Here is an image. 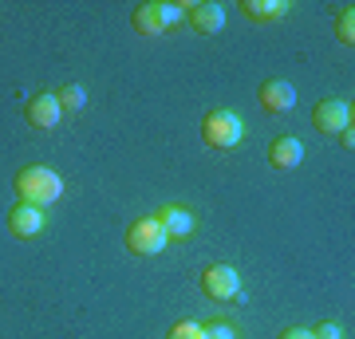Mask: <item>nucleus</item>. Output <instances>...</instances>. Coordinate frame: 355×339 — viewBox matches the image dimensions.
I'll return each instance as SVG.
<instances>
[{
  "instance_id": "f257e3e1",
  "label": "nucleus",
  "mask_w": 355,
  "mask_h": 339,
  "mask_svg": "<svg viewBox=\"0 0 355 339\" xmlns=\"http://www.w3.org/2000/svg\"><path fill=\"white\" fill-rule=\"evenodd\" d=\"M12 186H16V198L28 201V205H40V209H48V205L64 198V177L51 166H24Z\"/></svg>"
},
{
  "instance_id": "f03ea898",
  "label": "nucleus",
  "mask_w": 355,
  "mask_h": 339,
  "mask_svg": "<svg viewBox=\"0 0 355 339\" xmlns=\"http://www.w3.org/2000/svg\"><path fill=\"white\" fill-rule=\"evenodd\" d=\"M202 139L205 146H214V150H233L237 142L245 139V123L237 111H229V107H217L202 119Z\"/></svg>"
},
{
  "instance_id": "7ed1b4c3",
  "label": "nucleus",
  "mask_w": 355,
  "mask_h": 339,
  "mask_svg": "<svg viewBox=\"0 0 355 339\" xmlns=\"http://www.w3.org/2000/svg\"><path fill=\"white\" fill-rule=\"evenodd\" d=\"M166 245H170V237L162 233V225H158L154 217H139V221L127 225V249L135 252V257H158Z\"/></svg>"
},
{
  "instance_id": "20e7f679",
  "label": "nucleus",
  "mask_w": 355,
  "mask_h": 339,
  "mask_svg": "<svg viewBox=\"0 0 355 339\" xmlns=\"http://www.w3.org/2000/svg\"><path fill=\"white\" fill-rule=\"evenodd\" d=\"M202 292L214 304L237 300V296H241V272H237L233 264H209L202 272Z\"/></svg>"
},
{
  "instance_id": "39448f33",
  "label": "nucleus",
  "mask_w": 355,
  "mask_h": 339,
  "mask_svg": "<svg viewBox=\"0 0 355 339\" xmlns=\"http://www.w3.org/2000/svg\"><path fill=\"white\" fill-rule=\"evenodd\" d=\"M355 119V107L352 99H320L316 111H312V126L320 134H343Z\"/></svg>"
},
{
  "instance_id": "423d86ee",
  "label": "nucleus",
  "mask_w": 355,
  "mask_h": 339,
  "mask_svg": "<svg viewBox=\"0 0 355 339\" xmlns=\"http://www.w3.org/2000/svg\"><path fill=\"white\" fill-rule=\"evenodd\" d=\"M154 221L162 225V233L170 241H186L198 233V214H193L190 205H178V201H170V205H158V214H154Z\"/></svg>"
},
{
  "instance_id": "0eeeda50",
  "label": "nucleus",
  "mask_w": 355,
  "mask_h": 339,
  "mask_svg": "<svg viewBox=\"0 0 355 339\" xmlns=\"http://www.w3.org/2000/svg\"><path fill=\"white\" fill-rule=\"evenodd\" d=\"M44 225H48V214L40 209V205H28V201H16L12 209H8V233L20 241H32L44 233Z\"/></svg>"
},
{
  "instance_id": "6e6552de",
  "label": "nucleus",
  "mask_w": 355,
  "mask_h": 339,
  "mask_svg": "<svg viewBox=\"0 0 355 339\" xmlns=\"http://www.w3.org/2000/svg\"><path fill=\"white\" fill-rule=\"evenodd\" d=\"M186 24L198 32V36H217L225 28V8L217 0H202V4H190L186 8Z\"/></svg>"
},
{
  "instance_id": "1a4fd4ad",
  "label": "nucleus",
  "mask_w": 355,
  "mask_h": 339,
  "mask_svg": "<svg viewBox=\"0 0 355 339\" xmlns=\"http://www.w3.org/2000/svg\"><path fill=\"white\" fill-rule=\"evenodd\" d=\"M130 28L139 36H162L170 32V20H166V0H146L130 12Z\"/></svg>"
},
{
  "instance_id": "9d476101",
  "label": "nucleus",
  "mask_w": 355,
  "mask_h": 339,
  "mask_svg": "<svg viewBox=\"0 0 355 339\" xmlns=\"http://www.w3.org/2000/svg\"><path fill=\"white\" fill-rule=\"evenodd\" d=\"M24 119L36 126V130H51V126L64 119L60 103H55V91H40V95H32V99L24 103Z\"/></svg>"
},
{
  "instance_id": "9b49d317",
  "label": "nucleus",
  "mask_w": 355,
  "mask_h": 339,
  "mask_svg": "<svg viewBox=\"0 0 355 339\" xmlns=\"http://www.w3.org/2000/svg\"><path fill=\"white\" fill-rule=\"evenodd\" d=\"M257 99L265 107L268 114H284L296 107V87H292L288 79H265L261 87H257Z\"/></svg>"
},
{
  "instance_id": "f8f14e48",
  "label": "nucleus",
  "mask_w": 355,
  "mask_h": 339,
  "mask_svg": "<svg viewBox=\"0 0 355 339\" xmlns=\"http://www.w3.org/2000/svg\"><path fill=\"white\" fill-rule=\"evenodd\" d=\"M304 158V142L296 139V134H277V139L268 142V162L272 170H296Z\"/></svg>"
},
{
  "instance_id": "ddd939ff",
  "label": "nucleus",
  "mask_w": 355,
  "mask_h": 339,
  "mask_svg": "<svg viewBox=\"0 0 355 339\" xmlns=\"http://www.w3.org/2000/svg\"><path fill=\"white\" fill-rule=\"evenodd\" d=\"M241 12L257 24H268V20H280V16L292 12L288 0H241Z\"/></svg>"
},
{
  "instance_id": "4468645a",
  "label": "nucleus",
  "mask_w": 355,
  "mask_h": 339,
  "mask_svg": "<svg viewBox=\"0 0 355 339\" xmlns=\"http://www.w3.org/2000/svg\"><path fill=\"white\" fill-rule=\"evenodd\" d=\"M55 103H60L64 119H67V114H79L83 107H87V91L79 87V83H64V87L55 91Z\"/></svg>"
},
{
  "instance_id": "2eb2a0df",
  "label": "nucleus",
  "mask_w": 355,
  "mask_h": 339,
  "mask_svg": "<svg viewBox=\"0 0 355 339\" xmlns=\"http://www.w3.org/2000/svg\"><path fill=\"white\" fill-rule=\"evenodd\" d=\"M336 40H340L343 48H355V8H340L336 12Z\"/></svg>"
},
{
  "instance_id": "dca6fc26",
  "label": "nucleus",
  "mask_w": 355,
  "mask_h": 339,
  "mask_svg": "<svg viewBox=\"0 0 355 339\" xmlns=\"http://www.w3.org/2000/svg\"><path fill=\"white\" fill-rule=\"evenodd\" d=\"M202 339H241V331H237V324H229V320H209V324H202Z\"/></svg>"
},
{
  "instance_id": "f3484780",
  "label": "nucleus",
  "mask_w": 355,
  "mask_h": 339,
  "mask_svg": "<svg viewBox=\"0 0 355 339\" xmlns=\"http://www.w3.org/2000/svg\"><path fill=\"white\" fill-rule=\"evenodd\" d=\"M166 339H202V324H193V320H182L166 331Z\"/></svg>"
},
{
  "instance_id": "a211bd4d",
  "label": "nucleus",
  "mask_w": 355,
  "mask_h": 339,
  "mask_svg": "<svg viewBox=\"0 0 355 339\" xmlns=\"http://www.w3.org/2000/svg\"><path fill=\"white\" fill-rule=\"evenodd\" d=\"M312 339H343L340 324H331V320H324V324L312 327Z\"/></svg>"
},
{
  "instance_id": "6ab92c4d",
  "label": "nucleus",
  "mask_w": 355,
  "mask_h": 339,
  "mask_svg": "<svg viewBox=\"0 0 355 339\" xmlns=\"http://www.w3.org/2000/svg\"><path fill=\"white\" fill-rule=\"evenodd\" d=\"M277 339H312V327H284Z\"/></svg>"
},
{
  "instance_id": "aec40b11",
  "label": "nucleus",
  "mask_w": 355,
  "mask_h": 339,
  "mask_svg": "<svg viewBox=\"0 0 355 339\" xmlns=\"http://www.w3.org/2000/svg\"><path fill=\"white\" fill-rule=\"evenodd\" d=\"M340 146H343V150H352V146H355V130H352V126L340 134Z\"/></svg>"
}]
</instances>
